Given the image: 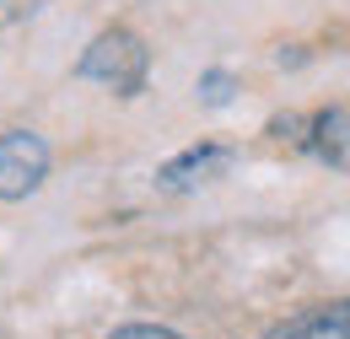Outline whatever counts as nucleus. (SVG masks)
I'll list each match as a JSON object with an SVG mask.
<instances>
[{
	"label": "nucleus",
	"instance_id": "7",
	"mask_svg": "<svg viewBox=\"0 0 350 339\" xmlns=\"http://www.w3.org/2000/svg\"><path fill=\"white\" fill-rule=\"evenodd\" d=\"M49 0H0V33H11V27H22L27 16H38Z\"/></svg>",
	"mask_w": 350,
	"mask_h": 339
},
{
	"label": "nucleus",
	"instance_id": "4",
	"mask_svg": "<svg viewBox=\"0 0 350 339\" xmlns=\"http://www.w3.org/2000/svg\"><path fill=\"white\" fill-rule=\"evenodd\" d=\"M264 339H350V307H345V301L307 307V312H297V318L275 323Z\"/></svg>",
	"mask_w": 350,
	"mask_h": 339
},
{
	"label": "nucleus",
	"instance_id": "5",
	"mask_svg": "<svg viewBox=\"0 0 350 339\" xmlns=\"http://www.w3.org/2000/svg\"><path fill=\"white\" fill-rule=\"evenodd\" d=\"M307 151L318 162H329L334 172H345V103H334V108L307 119Z\"/></svg>",
	"mask_w": 350,
	"mask_h": 339
},
{
	"label": "nucleus",
	"instance_id": "8",
	"mask_svg": "<svg viewBox=\"0 0 350 339\" xmlns=\"http://www.w3.org/2000/svg\"><path fill=\"white\" fill-rule=\"evenodd\" d=\"M108 339H183V334L167 329V323H119Z\"/></svg>",
	"mask_w": 350,
	"mask_h": 339
},
{
	"label": "nucleus",
	"instance_id": "2",
	"mask_svg": "<svg viewBox=\"0 0 350 339\" xmlns=\"http://www.w3.org/2000/svg\"><path fill=\"white\" fill-rule=\"evenodd\" d=\"M49 167H54V151L38 129H5L0 135V205L33 200L49 183Z\"/></svg>",
	"mask_w": 350,
	"mask_h": 339
},
{
	"label": "nucleus",
	"instance_id": "6",
	"mask_svg": "<svg viewBox=\"0 0 350 339\" xmlns=\"http://www.w3.org/2000/svg\"><path fill=\"white\" fill-rule=\"evenodd\" d=\"M194 92H200L205 108H226V103L237 97V76H232V70H205V76L194 81Z\"/></svg>",
	"mask_w": 350,
	"mask_h": 339
},
{
	"label": "nucleus",
	"instance_id": "1",
	"mask_svg": "<svg viewBox=\"0 0 350 339\" xmlns=\"http://www.w3.org/2000/svg\"><path fill=\"white\" fill-rule=\"evenodd\" d=\"M76 81H97L113 97H140L151 81V49L135 27H103L76 59Z\"/></svg>",
	"mask_w": 350,
	"mask_h": 339
},
{
	"label": "nucleus",
	"instance_id": "3",
	"mask_svg": "<svg viewBox=\"0 0 350 339\" xmlns=\"http://www.w3.org/2000/svg\"><path fill=\"white\" fill-rule=\"evenodd\" d=\"M232 162H237L232 146H221V140H194V146H183L178 157H167V162L157 167V189H162V194H194V189L226 178Z\"/></svg>",
	"mask_w": 350,
	"mask_h": 339
}]
</instances>
